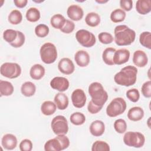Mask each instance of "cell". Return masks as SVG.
<instances>
[{
  "label": "cell",
  "instance_id": "obj_11",
  "mask_svg": "<svg viewBox=\"0 0 151 151\" xmlns=\"http://www.w3.org/2000/svg\"><path fill=\"white\" fill-rule=\"evenodd\" d=\"M86 100V95L82 89L77 88L73 91L71 94V101L75 107L82 108L85 106Z\"/></svg>",
  "mask_w": 151,
  "mask_h": 151
},
{
  "label": "cell",
  "instance_id": "obj_28",
  "mask_svg": "<svg viewBox=\"0 0 151 151\" xmlns=\"http://www.w3.org/2000/svg\"><path fill=\"white\" fill-rule=\"evenodd\" d=\"M85 22L87 25L91 27H96L100 22V17L97 13L94 12H89L86 16Z\"/></svg>",
  "mask_w": 151,
  "mask_h": 151
},
{
  "label": "cell",
  "instance_id": "obj_25",
  "mask_svg": "<svg viewBox=\"0 0 151 151\" xmlns=\"http://www.w3.org/2000/svg\"><path fill=\"white\" fill-rule=\"evenodd\" d=\"M14 88L11 83L8 81L0 80L1 96H9L14 93Z\"/></svg>",
  "mask_w": 151,
  "mask_h": 151
},
{
  "label": "cell",
  "instance_id": "obj_29",
  "mask_svg": "<svg viewBox=\"0 0 151 151\" xmlns=\"http://www.w3.org/2000/svg\"><path fill=\"white\" fill-rule=\"evenodd\" d=\"M116 51V49L113 47L106 48L102 53V59L104 63L108 65H114L113 61V55Z\"/></svg>",
  "mask_w": 151,
  "mask_h": 151
},
{
  "label": "cell",
  "instance_id": "obj_23",
  "mask_svg": "<svg viewBox=\"0 0 151 151\" xmlns=\"http://www.w3.org/2000/svg\"><path fill=\"white\" fill-rule=\"evenodd\" d=\"M136 10L141 15H146L151 11L150 0H138L136 3Z\"/></svg>",
  "mask_w": 151,
  "mask_h": 151
},
{
  "label": "cell",
  "instance_id": "obj_32",
  "mask_svg": "<svg viewBox=\"0 0 151 151\" xmlns=\"http://www.w3.org/2000/svg\"><path fill=\"white\" fill-rule=\"evenodd\" d=\"M8 20L12 25H18L22 20V14L19 10L14 9L8 15Z\"/></svg>",
  "mask_w": 151,
  "mask_h": 151
},
{
  "label": "cell",
  "instance_id": "obj_13",
  "mask_svg": "<svg viewBox=\"0 0 151 151\" xmlns=\"http://www.w3.org/2000/svg\"><path fill=\"white\" fill-rule=\"evenodd\" d=\"M130 51L127 49L122 48L116 50L113 61L114 65H122L127 63L130 58Z\"/></svg>",
  "mask_w": 151,
  "mask_h": 151
},
{
  "label": "cell",
  "instance_id": "obj_8",
  "mask_svg": "<svg viewBox=\"0 0 151 151\" xmlns=\"http://www.w3.org/2000/svg\"><path fill=\"white\" fill-rule=\"evenodd\" d=\"M0 73L5 77L13 79L18 77L21 74V66L15 63H5L0 68Z\"/></svg>",
  "mask_w": 151,
  "mask_h": 151
},
{
  "label": "cell",
  "instance_id": "obj_48",
  "mask_svg": "<svg viewBox=\"0 0 151 151\" xmlns=\"http://www.w3.org/2000/svg\"><path fill=\"white\" fill-rule=\"evenodd\" d=\"M96 2L98 4H104V3H106L108 2V1H104V0H96Z\"/></svg>",
  "mask_w": 151,
  "mask_h": 151
},
{
  "label": "cell",
  "instance_id": "obj_35",
  "mask_svg": "<svg viewBox=\"0 0 151 151\" xmlns=\"http://www.w3.org/2000/svg\"><path fill=\"white\" fill-rule=\"evenodd\" d=\"M18 36L17 31L12 29H7L3 33V38L9 44L15 41Z\"/></svg>",
  "mask_w": 151,
  "mask_h": 151
},
{
  "label": "cell",
  "instance_id": "obj_14",
  "mask_svg": "<svg viewBox=\"0 0 151 151\" xmlns=\"http://www.w3.org/2000/svg\"><path fill=\"white\" fill-rule=\"evenodd\" d=\"M59 71L64 74H71L75 70V66L73 62L68 58H61L58 64Z\"/></svg>",
  "mask_w": 151,
  "mask_h": 151
},
{
  "label": "cell",
  "instance_id": "obj_31",
  "mask_svg": "<svg viewBox=\"0 0 151 151\" xmlns=\"http://www.w3.org/2000/svg\"><path fill=\"white\" fill-rule=\"evenodd\" d=\"M126 14L122 9H116L113 10L110 14V19L114 23L121 22L125 19Z\"/></svg>",
  "mask_w": 151,
  "mask_h": 151
},
{
  "label": "cell",
  "instance_id": "obj_2",
  "mask_svg": "<svg viewBox=\"0 0 151 151\" xmlns=\"http://www.w3.org/2000/svg\"><path fill=\"white\" fill-rule=\"evenodd\" d=\"M114 41L119 46L132 44L135 40L136 32L126 25H119L114 30Z\"/></svg>",
  "mask_w": 151,
  "mask_h": 151
},
{
  "label": "cell",
  "instance_id": "obj_1",
  "mask_svg": "<svg viewBox=\"0 0 151 151\" xmlns=\"http://www.w3.org/2000/svg\"><path fill=\"white\" fill-rule=\"evenodd\" d=\"M137 74V68L129 65L122 68L119 72L114 75V80L118 85L129 87L136 83Z\"/></svg>",
  "mask_w": 151,
  "mask_h": 151
},
{
  "label": "cell",
  "instance_id": "obj_26",
  "mask_svg": "<svg viewBox=\"0 0 151 151\" xmlns=\"http://www.w3.org/2000/svg\"><path fill=\"white\" fill-rule=\"evenodd\" d=\"M21 93L25 97H31L34 95L36 91L35 85L31 81L24 83L21 87Z\"/></svg>",
  "mask_w": 151,
  "mask_h": 151
},
{
  "label": "cell",
  "instance_id": "obj_7",
  "mask_svg": "<svg viewBox=\"0 0 151 151\" xmlns=\"http://www.w3.org/2000/svg\"><path fill=\"white\" fill-rule=\"evenodd\" d=\"M123 142L127 146L140 148L144 145L145 137L140 132L129 131L124 134Z\"/></svg>",
  "mask_w": 151,
  "mask_h": 151
},
{
  "label": "cell",
  "instance_id": "obj_41",
  "mask_svg": "<svg viewBox=\"0 0 151 151\" xmlns=\"http://www.w3.org/2000/svg\"><path fill=\"white\" fill-rule=\"evenodd\" d=\"M17 32H18L17 38H16L14 42L10 44V45L14 48H19L22 47L24 45L25 41V37L24 33H22L21 31H17Z\"/></svg>",
  "mask_w": 151,
  "mask_h": 151
},
{
  "label": "cell",
  "instance_id": "obj_15",
  "mask_svg": "<svg viewBox=\"0 0 151 151\" xmlns=\"http://www.w3.org/2000/svg\"><path fill=\"white\" fill-rule=\"evenodd\" d=\"M67 14L71 20L78 21L83 18L84 16V11L82 8L80 6L73 4L68 7Z\"/></svg>",
  "mask_w": 151,
  "mask_h": 151
},
{
  "label": "cell",
  "instance_id": "obj_12",
  "mask_svg": "<svg viewBox=\"0 0 151 151\" xmlns=\"http://www.w3.org/2000/svg\"><path fill=\"white\" fill-rule=\"evenodd\" d=\"M50 86L52 88L60 92L66 91L70 86L69 81L63 77H55L50 81Z\"/></svg>",
  "mask_w": 151,
  "mask_h": 151
},
{
  "label": "cell",
  "instance_id": "obj_3",
  "mask_svg": "<svg viewBox=\"0 0 151 151\" xmlns=\"http://www.w3.org/2000/svg\"><path fill=\"white\" fill-rule=\"evenodd\" d=\"M88 91L93 103L103 107L108 99V94L102 84L99 82H93L89 85Z\"/></svg>",
  "mask_w": 151,
  "mask_h": 151
},
{
  "label": "cell",
  "instance_id": "obj_42",
  "mask_svg": "<svg viewBox=\"0 0 151 151\" xmlns=\"http://www.w3.org/2000/svg\"><path fill=\"white\" fill-rule=\"evenodd\" d=\"M142 93L144 97L146 98L151 97V81L150 80L145 82L141 88Z\"/></svg>",
  "mask_w": 151,
  "mask_h": 151
},
{
  "label": "cell",
  "instance_id": "obj_22",
  "mask_svg": "<svg viewBox=\"0 0 151 151\" xmlns=\"http://www.w3.org/2000/svg\"><path fill=\"white\" fill-rule=\"evenodd\" d=\"M144 116V111L140 107L135 106L130 108L127 113L128 119L133 122H137L143 119Z\"/></svg>",
  "mask_w": 151,
  "mask_h": 151
},
{
  "label": "cell",
  "instance_id": "obj_43",
  "mask_svg": "<svg viewBox=\"0 0 151 151\" xmlns=\"http://www.w3.org/2000/svg\"><path fill=\"white\" fill-rule=\"evenodd\" d=\"M74 28H75L74 23L69 19H66L64 25L60 29V31L65 34H70L74 30Z\"/></svg>",
  "mask_w": 151,
  "mask_h": 151
},
{
  "label": "cell",
  "instance_id": "obj_19",
  "mask_svg": "<svg viewBox=\"0 0 151 151\" xmlns=\"http://www.w3.org/2000/svg\"><path fill=\"white\" fill-rule=\"evenodd\" d=\"M90 132L96 137L101 136L105 131V125L103 122L99 120L93 121L90 126Z\"/></svg>",
  "mask_w": 151,
  "mask_h": 151
},
{
  "label": "cell",
  "instance_id": "obj_46",
  "mask_svg": "<svg viewBox=\"0 0 151 151\" xmlns=\"http://www.w3.org/2000/svg\"><path fill=\"white\" fill-rule=\"evenodd\" d=\"M103 107L99 106L97 105H96L93 103V101L91 100L89 101L88 106H87V110L88 112L91 114H96L99 113L102 109Z\"/></svg>",
  "mask_w": 151,
  "mask_h": 151
},
{
  "label": "cell",
  "instance_id": "obj_20",
  "mask_svg": "<svg viewBox=\"0 0 151 151\" xmlns=\"http://www.w3.org/2000/svg\"><path fill=\"white\" fill-rule=\"evenodd\" d=\"M54 101L57 106V107L60 110L66 109L69 103L68 96L63 92L57 93L54 96Z\"/></svg>",
  "mask_w": 151,
  "mask_h": 151
},
{
  "label": "cell",
  "instance_id": "obj_36",
  "mask_svg": "<svg viewBox=\"0 0 151 151\" xmlns=\"http://www.w3.org/2000/svg\"><path fill=\"white\" fill-rule=\"evenodd\" d=\"M110 146L104 141L97 140L93 143L91 147L92 151H109Z\"/></svg>",
  "mask_w": 151,
  "mask_h": 151
},
{
  "label": "cell",
  "instance_id": "obj_4",
  "mask_svg": "<svg viewBox=\"0 0 151 151\" xmlns=\"http://www.w3.org/2000/svg\"><path fill=\"white\" fill-rule=\"evenodd\" d=\"M70 140L65 134H59L47 141L44 145L45 151H60L68 147Z\"/></svg>",
  "mask_w": 151,
  "mask_h": 151
},
{
  "label": "cell",
  "instance_id": "obj_47",
  "mask_svg": "<svg viewBox=\"0 0 151 151\" xmlns=\"http://www.w3.org/2000/svg\"><path fill=\"white\" fill-rule=\"evenodd\" d=\"M14 3L17 8H22L27 5L28 3V1L27 0H14Z\"/></svg>",
  "mask_w": 151,
  "mask_h": 151
},
{
  "label": "cell",
  "instance_id": "obj_24",
  "mask_svg": "<svg viewBox=\"0 0 151 151\" xmlns=\"http://www.w3.org/2000/svg\"><path fill=\"white\" fill-rule=\"evenodd\" d=\"M57 109V106L55 103L47 100L44 101L41 106V111L45 116H50L53 114Z\"/></svg>",
  "mask_w": 151,
  "mask_h": 151
},
{
  "label": "cell",
  "instance_id": "obj_30",
  "mask_svg": "<svg viewBox=\"0 0 151 151\" xmlns=\"http://www.w3.org/2000/svg\"><path fill=\"white\" fill-rule=\"evenodd\" d=\"M25 17L28 21L35 22L40 19L41 14L38 8L35 7H31L27 11Z\"/></svg>",
  "mask_w": 151,
  "mask_h": 151
},
{
  "label": "cell",
  "instance_id": "obj_10",
  "mask_svg": "<svg viewBox=\"0 0 151 151\" xmlns=\"http://www.w3.org/2000/svg\"><path fill=\"white\" fill-rule=\"evenodd\" d=\"M76 38L80 45L86 48L92 47L96 42L95 35L86 29L78 30L76 33Z\"/></svg>",
  "mask_w": 151,
  "mask_h": 151
},
{
  "label": "cell",
  "instance_id": "obj_27",
  "mask_svg": "<svg viewBox=\"0 0 151 151\" xmlns=\"http://www.w3.org/2000/svg\"><path fill=\"white\" fill-rule=\"evenodd\" d=\"M66 21L65 17L60 14L54 15L50 19L51 26L57 29H61L64 25Z\"/></svg>",
  "mask_w": 151,
  "mask_h": 151
},
{
  "label": "cell",
  "instance_id": "obj_5",
  "mask_svg": "<svg viewBox=\"0 0 151 151\" xmlns=\"http://www.w3.org/2000/svg\"><path fill=\"white\" fill-rule=\"evenodd\" d=\"M40 54L43 63L47 64H52L55 61L57 58L56 47L51 42H45L41 47Z\"/></svg>",
  "mask_w": 151,
  "mask_h": 151
},
{
  "label": "cell",
  "instance_id": "obj_39",
  "mask_svg": "<svg viewBox=\"0 0 151 151\" xmlns=\"http://www.w3.org/2000/svg\"><path fill=\"white\" fill-rule=\"evenodd\" d=\"M126 97L130 101L136 103L140 99V93L137 88H131L126 91Z\"/></svg>",
  "mask_w": 151,
  "mask_h": 151
},
{
  "label": "cell",
  "instance_id": "obj_45",
  "mask_svg": "<svg viewBox=\"0 0 151 151\" xmlns=\"http://www.w3.org/2000/svg\"><path fill=\"white\" fill-rule=\"evenodd\" d=\"M120 6L124 11H130L133 8V1L131 0L120 1Z\"/></svg>",
  "mask_w": 151,
  "mask_h": 151
},
{
  "label": "cell",
  "instance_id": "obj_34",
  "mask_svg": "<svg viewBox=\"0 0 151 151\" xmlns=\"http://www.w3.org/2000/svg\"><path fill=\"white\" fill-rule=\"evenodd\" d=\"M140 44L148 49H151V34L149 31L142 32L139 36Z\"/></svg>",
  "mask_w": 151,
  "mask_h": 151
},
{
  "label": "cell",
  "instance_id": "obj_37",
  "mask_svg": "<svg viewBox=\"0 0 151 151\" xmlns=\"http://www.w3.org/2000/svg\"><path fill=\"white\" fill-rule=\"evenodd\" d=\"M50 29L49 27L44 24H40L35 28V34L40 38H44L48 35Z\"/></svg>",
  "mask_w": 151,
  "mask_h": 151
},
{
  "label": "cell",
  "instance_id": "obj_18",
  "mask_svg": "<svg viewBox=\"0 0 151 151\" xmlns=\"http://www.w3.org/2000/svg\"><path fill=\"white\" fill-rule=\"evenodd\" d=\"M74 60L79 67H85L89 64L90 57L87 51L84 50H78L74 55Z\"/></svg>",
  "mask_w": 151,
  "mask_h": 151
},
{
  "label": "cell",
  "instance_id": "obj_40",
  "mask_svg": "<svg viewBox=\"0 0 151 151\" xmlns=\"http://www.w3.org/2000/svg\"><path fill=\"white\" fill-rule=\"evenodd\" d=\"M99 41L103 44H109L113 41V37L107 32H101L98 35Z\"/></svg>",
  "mask_w": 151,
  "mask_h": 151
},
{
  "label": "cell",
  "instance_id": "obj_16",
  "mask_svg": "<svg viewBox=\"0 0 151 151\" xmlns=\"http://www.w3.org/2000/svg\"><path fill=\"white\" fill-rule=\"evenodd\" d=\"M133 63L138 67H145L148 63V58L145 52L140 50L135 51L133 55Z\"/></svg>",
  "mask_w": 151,
  "mask_h": 151
},
{
  "label": "cell",
  "instance_id": "obj_33",
  "mask_svg": "<svg viewBox=\"0 0 151 151\" xmlns=\"http://www.w3.org/2000/svg\"><path fill=\"white\" fill-rule=\"evenodd\" d=\"M70 120L73 124L80 126L84 124L86 121V117L82 113L75 112L71 114Z\"/></svg>",
  "mask_w": 151,
  "mask_h": 151
},
{
  "label": "cell",
  "instance_id": "obj_6",
  "mask_svg": "<svg viewBox=\"0 0 151 151\" xmlns=\"http://www.w3.org/2000/svg\"><path fill=\"white\" fill-rule=\"evenodd\" d=\"M127 107L126 101L122 97L113 99L106 108V114L110 117H114L123 113Z\"/></svg>",
  "mask_w": 151,
  "mask_h": 151
},
{
  "label": "cell",
  "instance_id": "obj_9",
  "mask_svg": "<svg viewBox=\"0 0 151 151\" xmlns=\"http://www.w3.org/2000/svg\"><path fill=\"white\" fill-rule=\"evenodd\" d=\"M51 127L54 133L57 135L66 134L68 131L67 120L64 116H57L52 119Z\"/></svg>",
  "mask_w": 151,
  "mask_h": 151
},
{
  "label": "cell",
  "instance_id": "obj_38",
  "mask_svg": "<svg viewBox=\"0 0 151 151\" xmlns=\"http://www.w3.org/2000/svg\"><path fill=\"white\" fill-rule=\"evenodd\" d=\"M114 128L115 130L120 134L124 133L127 129V123L124 119H119L115 120L114 123Z\"/></svg>",
  "mask_w": 151,
  "mask_h": 151
},
{
  "label": "cell",
  "instance_id": "obj_17",
  "mask_svg": "<svg viewBox=\"0 0 151 151\" xmlns=\"http://www.w3.org/2000/svg\"><path fill=\"white\" fill-rule=\"evenodd\" d=\"M18 141L16 136L12 134L8 133L3 136L1 139L2 147L6 150H13L17 146Z\"/></svg>",
  "mask_w": 151,
  "mask_h": 151
},
{
  "label": "cell",
  "instance_id": "obj_44",
  "mask_svg": "<svg viewBox=\"0 0 151 151\" xmlns=\"http://www.w3.org/2000/svg\"><path fill=\"white\" fill-rule=\"evenodd\" d=\"M19 147L21 151H31L32 149V143L29 139H25L20 142Z\"/></svg>",
  "mask_w": 151,
  "mask_h": 151
},
{
  "label": "cell",
  "instance_id": "obj_21",
  "mask_svg": "<svg viewBox=\"0 0 151 151\" xmlns=\"http://www.w3.org/2000/svg\"><path fill=\"white\" fill-rule=\"evenodd\" d=\"M45 73V68L40 64L33 65L29 70V76L33 80H39L41 79Z\"/></svg>",
  "mask_w": 151,
  "mask_h": 151
}]
</instances>
